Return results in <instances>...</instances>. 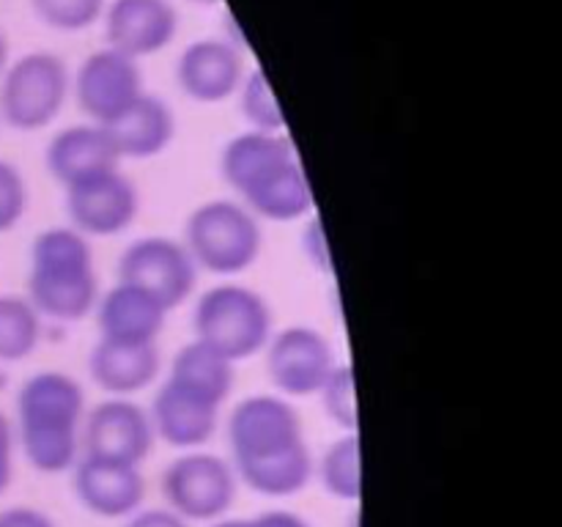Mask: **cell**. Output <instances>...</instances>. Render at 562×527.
Returning a JSON list of instances; mask_svg holds the SVG:
<instances>
[{
  "instance_id": "cell-1",
  "label": "cell",
  "mask_w": 562,
  "mask_h": 527,
  "mask_svg": "<svg viewBox=\"0 0 562 527\" xmlns=\"http://www.w3.org/2000/svg\"><path fill=\"white\" fill-rule=\"evenodd\" d=\"M228 445L241 483L263 497H294L316 475L300 412L283 395H247L228 417Z\"/></svg>"
},
{
  "instance_id": "cell-2",
  "label": "cell",
  "mask_w": 562,
  "mask_h": 527,
  "mask_svg": "<svg viewBox=\"0 0 562 527\" xmlns=\"http://www.w3.org/2000/svg\"><path fill=\"white\" fill-rule=\"evenodd\" d=\"M231 190L258 220L291 223L313 212V187L285 132H241L220 157Z\"/></svg>"
},
{
  "instance_id": "cell-3",
  "label": "cell",
  "mask_w": 562,
  "mask_h": 527,
  "mask_svg": "<svg viewBox=\"0 0 562 527\" xmlns=\"http://www.w3.org/2000/svg\"><path fill=\"white\" fill-rule=\"evenodd\" d=\"M86 390L71 373H33L16 395V439L33 470L58 475L82 453Z\"/></svg>"
},
{
  "instance_id": "cell-4",
  "label": "cell",
  "mask_w": 562,
  "mask_h": 527,
  "mask_svg": "<svg viewBox=\"0 0 562 527\" xmlns=\"http://www.w3.org/2000/svg\"><path fill=\"white\" fill-rule=\"evenodd\" d=\"M27 300L42 316L58 322H80L97 311V261L88 236L75 225L47 228L33 239Z\"/></svg>"
},
{
  "instance_id": "cell-5",
  "label": "cell",
  "mask_w": 562,
  "mask_h": 527,
  "mask_svg": "<svg viewBox=\"0 0 562 527\" xmlns=\"http://www.w3.org/2000/svg\"><path fill=\"white\" fill-rule=\"evenodd\" d=\"M181 242L198 269L228 278V274L245 272L261 258V220L241 201L214 198V201L201 203L187 217Z\"/></svg>"
},
{
  "instance_id": "cell-6",
  "label": "cell",
  "mask_w": 562,
  "mask_h": 527,
  "mask_svg": "<svg viewBox=\"0 0 562 527\" xmlns=\"http://www.w3.org/2000/svg\"><path fill=\"white\" fill-rule=\"evenodd\" d=\"M192 327L203 344L241 362L267 349L274 333L272 307L250 285L220 283L201 294Z\"/></svg>"
},
{
  "instance_id": "cell-7",
  "label": "cell",
  "mask_w": 562,
  "mask_h": 527,
  "mask_svg": "<svg viewBox=\"0 0 562 527\" xmlns=\"http://www.w3.org/2000/svg\"><path fill=\"white\" fill-rule=\"evenodd\" d=\"M69 91L71 75L60 55L25 53L0 77V119L20 132L44 130L60 115Z\"/></svg>"
},
{
  "instance_id": "cell-8",
  "label": "cell",
  "mask_w": 562,
  "mask_h": 527,
  "mask_svg": "<svg viewBox=\"0 0 562 527\" xmlns=\"http://www.w3.org/2000/svg\"><path fill=\"white\" fill-rule=\"evenodd\" d=\"M236 492L239 475L234 464L203 450L179 456L162 472L165 503L187 522H217L228 514Z\"/></svg>"
},
{
  "instance_id": "cell-9",
  "label": "cell",
  "mask_w": 562,
  "mask_h": 527,
  "mask_svg": "<svg viewBox=\"0 0 562 527\" xmlns=\"http://www.w3.org/2000/svg\"><path fill=\"white\" fill-rule=\"evenodd\" d=\"M119 280L148 291L173 311L190 300L198 283V264L184 242L170 236H143L119 258Z\"/></svg>"
},
{
  "instance_id": "cell-10",
  "label": "cell",
  "mask_w": 562,
  "mask_h": 527,
  "mask_svg": "<svg viewBox=\"0 0 562 527\" xmlns=\"http://www.w3.org/2000/svg\"><path fill=\"white\" fill-rule=\"evenodd\" d=\"M77 104L93 124L110 126L143 97L140 64L113 47L88 55L71 80Z\"/></svg>"
},
{
  "instance_id": "cell-11",
  "label": "cell",
  "mask_w": 562,
  "mask_h": 527,
  "mask_svg": "<svg viewBox=\"0 0 562 527\" xmlns=\"http://www.w3.org/2000/svg\"><path fill=\"white\" fill-rule=\"evenodd\" d=\"M154 442H157V431H154L151 415L130 395H113L86 412L80 456L140 467L151 456Z\"/></svg>"
},
{
  "instance_id": "cell-12",
  "label": "cell",
  "mask_w": 562,
  "mask_h": 527,
  "mask_svg": "<svg viewBox=\"0 0 562 527\" xmlns=\"http://www.w3.org/2000/svg\"><path fill=\"white\" fill-rule=\"evenodd\" d=\"M263 351L269 379L285 395H318L329 373L338 368L327 335L307 324H291L272 333Z\"/></svg>"
},
{
  "instance_id": "cell-13",
  "label": "cell",
  "mask_w": 562,
  "mask_h": 527,
  "mask_svg": "<svg viewBox=\"0 0 562 527\" xmlns=\"http://www.w3.org/2000/svg\"><path fill=\"white\" fill-rule=\"evenodd\" d=\"M66 212L86 236H119L140 212V192L124 170H104L66 187Z\"/></svg>"
},
{
  "instance_id": "cell-14",
  "label": "cell",
  "mask_w": 562,
  "mask_h": 527,
  "mask_svg": "<svg viewBox=\"0 0 562 527\" xmlns=\"http://www.w3.org/2000/svg\"><path fill=\"white\" fill-rule=\"evenodd\" d=\"M245 77V53L223 36L187 44L176 64L179 88L201 104H217L236 97Z\"/></svg>"
},
{
  "instance_id": "cell-15",
  "label": "cell",
  "mask_w": 562,
  "mask_h": 527,
  "mask_svg": "<svg viewBox=\"0 0 562 527\" xmlns=\"http://www.w3.org/2000/svg\"><path fill=\"white\" fill-rule=\"evenodd\" d=\"M179 33V11L170 0H110L104 9L108 47L140 60L162 53Z\"/></svg>"
},
{
  "instance_id": "cell-16",
  "label": "cell",
  "mask_w": 562,
  "mask_h": 527,
  "mask_svg": "<svg viewBox=\"0 0 562 527\" xmlns=\"http://www.w3.org/2000/svg\"><path fill=\"white\" fill-rule=\"evenodd\" d=\"M71 472H75V494L82 508L104 519H124L137 514L146 500V478L137 464L80 456Z\"/></svg>"
},
{
  "instance_id": "cell-17",
  "label": "cell",
  "mask_w": 562,
  "mask_h": 527,
  "mask_svg": "<svg viewBox=\"0 0 562 527\" xmlns=\"http://www.w3.org/2000/svg\"><path fill=\"white\" fill-rule=\"evenodd\" d=\"M151 423L157 439H165L168 445L181 450H195L206 445L217 431L220 404L203 399L195 390L184 384L165 379L162 388L154 395Z\"/></svg>"
},
{
  "instance_id": "cell-18",
  "label": "cell",
  "mask_w": 562,
  "mask_h": 527,
  "mask_svg": "<svg viewBox=\"0 0 562 527\" xmlns=\"http://www.w3.org/2000/svg\"><path fill=\"white\" fill-rule=\"evenodd\" d=\"M99 338L115 344H157L170 307L132 283H115L97 302Z\"/></svg>"
},
{
  "instance_id": "cell-19",
  "label": "cell",
  "mask_w": 562,
  "mask_h": 527,
  "mask_svg": "<svg viewBox=\"0 0 562 527\" xmlns=\"http://www.w3.org/2000/svg\"><path fill=\"white\" fill-rule=\"evenodd\" d=\"M121 154L115 148L113 135L108 126L75 124L60 130L47 146V170L58 184L71 187L88 176L104 173V170L121 168Z\"/></svg>"
},
{
  "instance_id": "cell-20",
  "label": "cell",
  "mask_w": 562,
  "mask_h": 527,
  "mask_svg": "<svg viewBox=\"0 0 562 527\" xmlns=\"http://www.w3.org/2000/svg\"><path fill=\"white\" fill-rule=\"evenodd\" d=\"M91 379L110 395H132L146 390L162 371L157 344H115L97 340L88 357Z\"/></svg>"
},
{
  "instance_id": "cell-21",
  "label": "cell",
  "mask_w": 562,
  "mask_h": 527,
  "mask_svg": "<svg viewBox=\"0 0 562 527\" xmlns=\"http://www.w3.org/2000/svg\"><path fill=\"white\" fill-rule=\"evenodd\" d=\"M108 130L121 159H151L173 143L176 115L165 99L143 93Z\"/></svg>"
},
{
  "instance_id": "cell-22",
  "label": "cell",
  "mask_w": 562,
  "mask_h": 527,
  "mask_svg": "<svg viewBox=\"0 0 562 527\" xmlns=\"http://www.w3.org/2000/svg\"><path fill=\"white\" fill-rule=\"evenodd\" d=\"M168 379L223 406L228 395L234 393L236 362L225 357L223 351L214 349V346L203 344L201 338H192L190 344L176 351Z\"/></svg>"
},
{
  "instance_id": "cell-23",
  "label": "cell",
  "mask_w": 562,
  "mask_h": 527,
  "mask_svg": "<svg viewBox=\"0 0 562 527\" xmlns=\"http://www.w3.org/2000/svg\"><path fill=\"white\" fill-rule=\"evenodd\" d=\"M322 489L344 503H357L362 497V445L360 434L344 431L324 450L316 467Z\"/></svg>"
},
{
  "instance_id": "cell-24",
  "label": "cell",
  "mask_w": 562,
  "mask_h": 527,
  "mask_svg": "<svg viewBox=\"0 0 562 527\" xmlns=\"http://www.w3.org/2000/svg\"><path fill=\"white\" fill-rule=\"evenodd\" d=\"M42 340V313L27 296H0V360L20 362L36 351Z\"/></svg>"
},
{
  "instance_id": "cell-25",
  "label": "cell",
  "mask_w": 562,
  "mask_h": 527,
  "mask_svg": "<svg viewBox=\"0 0 562 527\" xmlns=\"http://www.w3.org/2000/svg\"><path fill=\"white\" fill-rule=\"evenodd\" d=\"M239 108L241 115L247 119L250 130L256 132H285V115L280 108L274 88L269 82L267 71L252 69L247 71L245 82L239 88Z\"/></svg>"
},
{
  "instance_id": "cell-26",
  "label": "cell",
  "mask_w": 562,
  "mask_h": 527,
  "mask_svg": "<svg viewBox=\"0 0 562 527\" xmlns=\"http://www.w3.org/2000/svg\"><path fill=\"white\" fill-rule=\"evenodd\" d=\"M31 9L53 31L77 33L102 20L108 0H31Z\"/></svg>"
},
{
  "instance_id": "cell-27",
  "label": "cell",
  "mask_w": 562,
  "mask_h": 527,
  "mask_svg": "<svg viewBox=\"0 0 562 527\" xmlns=\"http://www.w3.org/2000/svg\"><path fill=\"white\" fill-rule=\"evenodd\" d=\"M318 399H322L324 412H327L335 426H340L344 431H357V426H360V406H357L355 368L338 362V368L329 373L324 388L318 390Z\"/></svg>"
},
{
  "instance_id": "cell-28",
  "label": "cell",
  "mask_w": 562,
  "mask_h": 527,
  "mask_svg": "<svg viewBox=\"0 0 562 527\" xmlns=\"http://www.w3.org/2000/svg\"><path fill=\"white\" fill-rule=\"evenodd\" d=\"M27 212V184L22 170L0 159V234L16 228Z\"/></svg>"
},
{
  "instance_id": "cell-29",
  "label": "cell",
  "mask_w": 562,
  "mask_h": 527,
  "mask_svg": "<svg viewBox=\"0 0 562 527\" xmlns=\"http://www.w3.org/2000/svg\"><path fill=\"white\" fill-rule=\"evenodd\" d=\"M302 253H305L307 261L318 269V272H329L333 269V256H329V245H327V231L322 228L316 217L305 225L302 231Z\"/></svg>"
},
{
  "instance_id": "cell-30",
  "label": "cell",
  "mask_w": 562,
  "mask_h": 527,
  "mask_svg": "<svg viewBox=\"0 0 562 527\" xmlns=\"http://www.w3.org/2000/svg\"><path fill=\"white\" fill-rule=\"evenodd\" d=\"M14 445H16L14 426H11V421L5 417V412L0 410V494L9 489L11 478H14Z\"/></svg>"
},
{
  "instance_id": "cell-31",
  "label": "cell",
  "mask_w": 562,
  "mask_h": 527,
  "mask_svg": "<svg viewBox=\"0 0 562 527\" xmlns=\"http://www.w3.org/2000/svg\"><path fill=\"white\" fill-rule=\"evenodd\" d=\"M0 527H58L44 511L31 505H16L0 514Z\"/></svg>"
},
{
  "instance_id": "cell-32",
  "label": "cell",
  "mask_w": 562,
  "mask_h": 527,
  "mask_svg": "<svg viewBox=\"0 0 562 527\" xmlns=\"http://www.w3.org/2000/svg\"><path fill=\"white\" fill-rule=\"evenodd\" d=\"M126 527H190V522L176 514L173 508H146L132 514Z\"/></svg>"
},
{
  "instance_id": "cell-33",
  "label": "cell",
  "mask_w": 562,
  "mask_h": 527,
  "mask_svg": "<svg viewBox=\"0 0 562 527\" xmlns=\"http://www.w3.org/2000/svg\"><path fill=\"white\" fill-rule=\"evenodd\" d=\"M250 527H313L311 522L302 519L294 511H263V514L250 516Z\"/></svg>"
},
{
  "instance_id": "cell-34",
  "label": "cell",
  "mask_w": 562,
  "mask_h": 527,
  "mask_svg": "<svg viewBox=\"0 0 562 527\" xmlns=\"http://www.w3.org/2000/svg\"><path fill=\"white\" fill-rule=\"evenodd\" d=\"M9 38H5V33L0 31V77H3L5 66H9Z\"/></svg>"
},
{
  "instance_id": "cell-35",
  "label": "cell",
  "mask_w": 562,
  "mask_h": 527,
  "mask_svg": "<svg viewBox=\"0 0 562 527\" xmlns=\"http://www.w3.org/2000/svg\"><path fill=\"white\" fill-rule=\"evenodd\" d=\"M212 527H250V519H217Z\"/></svg>"
},
{
  "instance_id": "cell-36",
  "label": "cell",
  "mask_w": 562,
  "mask_h": 527,
  "mask_svg": "<svg viewBox=\"0 0 562 527\" xmlns=\"http://www.w3.org/2000/svg\"><path fill=\"white\" fill-rule=\"evenodd\" d=\"M190 3H195V5H214V3H220V0H190Z\"/></svg>"
}]
</instances>
